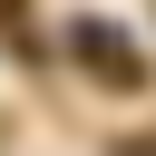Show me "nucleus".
Listing matches in <instances>:
<instances>
[{"mask_svg":"<svg viewBox=\"0 0 156 156\" xmlns=\"http://www.w3.org/2000/svg\"><path fill=\"white\" fill-rule=\"evenodd\" d=\"M68 58H78L98 88H136V78H146V49H136L127 29H107V20H78V29H68Z\"/></svg>","mask_w":156,"mask_h":156,"instance_id":"nucleus-1","label":"nucleus"}]
</instances>
